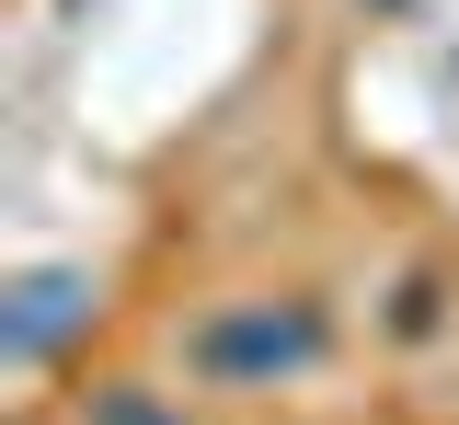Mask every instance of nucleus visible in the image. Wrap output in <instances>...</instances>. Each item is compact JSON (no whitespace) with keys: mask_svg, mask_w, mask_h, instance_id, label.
<instances>
[{"mask_svg":"<svg viewBox=\"0 0 459 425\" xmlns=\"http://www.w3.org/2000/svg\"><path fill=\"white\" fill-rule=\"evenodd\" d=\"M92 425H172V414L150 403V391H104V403H92Z\"/></svg>","mask_w":459,"mask_h":425,"instance_id":"obj_1","label":"nucleus"}]
</instances>
